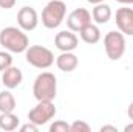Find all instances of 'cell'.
Instances as JSON below:
<instances>
[{
    "instance_id": "1",
    "label": "cell",
    "mask_w": 133,
    "mask_h": 132,
    "mask_svg": "<svg viewBox=\"0 0 133 132\" xmlns=\"http://www.w3.org/2000/svg\"><path fill=\"white\" fill-rule=\"evenodd\" d=\"M0 45L11 53H25L30 47V39L22 28L6 27L0 31Z\"/></svg>"
},
{
    "instance_id": "2",
    "label": "cell",
    "mask_w": 133,
    "mask_h": 132,
    "mask_svg": "<svg viewBox=\"0 0 133 132\" xmlns=\"http://www.w3.org/2000/svg\"><path fill=\"white\" fill-rule=\"evenodd\" d=\"M33 95L37 101H53L57 95V81L56 76L50 71L37 75L34 79Z\"/></svg>"
},
{
    "instance_id": "3",
    "label": "cell",
    "mask_w": 133,
    "mask_h": 132,
    "mask_svg": "<svg viewBox=\"0 0 133 132\" xmlns=\"http://www.w3.org/2000/svg\"><path fill=\"white\" fill-rule=\"evenodd\" d=\"M66 14V5L64 0H51L46 3V6L42 11V23L45 28L48 30H54L57 28Z\"/></svg>"
},
{
    "instance_id": "4",
    "label": "cell",
    "mask_w": 133,
    "mask_h": 132,
    "mask_svg": "<svg viewBox=\"0 0 133 132\" xmlns=\"http://www.w3.org/2000/svg\"><path fill=\"white\" fill-rule=\"evenodd\" d=\"M26 62L36 68H50L54 64V55L50 48L42 45H31L25 51Z\"/></svg>"
},
{
    "instance_id": "5",
    "label": "cell",
    "mask_w": 133,
    "mask_h": 132,
    "mask_svg": "<svg viewBox=\"0 0 133 132\" xmlns=\"http://www.w3.org/2000/svg\"><path fill=\"white\" fill-rule=\"evenodd\" d=\"M104 48L108 59H121L125 53V36L121 31H108L104 37Z\"/></svg>"
},
{
    "instance_id": "6",
    "label": "cell",
    "mask_w": 133,
    "mask_h": 132,
    "mask_svg": "<svg viewBox=\"0 0 133 132\" xmlns=\"http://www.w3.org/2000/svg\"><path fill=\"white\" fill-rule=\"evenodd\" d=\"M56 112L57 110L53 101H39L37 106L28 112V120L37 126H43L54 118Z\"/></svg>"
},
{
    "instance_id": "7",
    "label": "cell",
    "mask_w": 133,
    "mask_h": 132,
    "mask_svg": "<svg viewBox=\"0 0 133 132\" xmlns=\"http://www.w3.org/2000/svg\"><path fill=\"white\" fill-rule=\"evenodd\" d=\"M88 23H91V13L85 8H76L66 17V27L74 33H79Z\"/></svg>"
},
{
    "instance_id": "8",
    "label": "cell",
    "mask_w": 133,
    "mask_h": 132,
    "mask_svg": "<svg viewBox=\"0 0 133 132\" xmlns=\"http://www.w3.org/2000/svg\"><path fill=\"white\" fill-rule=\"evenodd\" d=\"M17 23L19 28H22L23 31H33L39 25V16L37 11L31 6H23L19 9L17 13Z\"/></svg>"
},
{
    "instance_id": "9",
    "label": "cell",
    "mask_w": 133,
    "mask_h": 132,
    "mask_svg": "<svg viewBox=\"0 0 133 132\" xmlns=\"http://www.w3.org/2000/svg\"><path fill=\"white\" fill-rule=\"evenodd\" d=\"M116 25L124 36H133V8L124 6L116 11Z\"/></svg>"
},
{
    "instance_id": "10",
    "label": "cell",
    "mask_w": 133,
    "mask_h": 132,
    "mask_svg": "<svg viewBox=\"0 0 133 132\" xmlns=\"http://www.w3.org/2000/svg\"><path fill=\"white\" fill-rule=\"evenodd\" d=\"M77 44H79L77 36L71 30H68V31L66 30L65 31H59V33L56 34V37H54V45L61 51H73V50L77 48Z\"/></svg>"
},
{
    "instance_id": "11",
    "label": "cell",
    "mask_w": 133,
    "mask_h": 132,
    "mask_svg": "<svg viewBox=\"0 0 133 132\" xmlns=\"http://www.w3.org/2000/svg\"><path fill=\"white\" fill-rule=\"evenodd\" d=\"M23 79V75H22V70L17 68V67H8L6 70H3V76H2V81L5 84V87H8L9 90L11 89H16L20 86Z\"/></svg>"
},
{
    "instance_id": "12",
    "label": "cell",
    "mask_w": 133,
    "mask_h": 132,
    "mask_svg": "<svg viewBox=\"0 0 133 132\" xmlns=\"http://www.w3.org/2000/svg\"><path fill=\"white\" fill-rule=\"evenodd\" d=\"M77 64H79V59L73 51H62V55L56 58V65L59 67V70L66 71V73L76 70Z\"/></svg>"
},
{
    "instance_id": "13",
    "label": "cell",
    "mask_w": 133,
    "mask_h": 132,
    "mask_svg": "<svg viewBox=\"0 0 133 132\" xmlns=\"http://www.w3.org/2000/svg\"><path fill=\"white\" fill-rule=\"evenodd\" d=\"M91 17H93V20L96 23L104 25V23H107L111 19V8L107 3H104V2L98 3V5H95V8L91 11Z\"/></svg>"
},
{
    "instance_id": "14",
    "label": "cell",
    "mask_w": 133,
    "mask_h": 132,
    "mask_svg": "<svg viewBox=\"0 0 133 132\" xmlns=\"http://www.w3.org/2000/svg\"><path fill=\"white\" fill-rule=\"evenodd\" d=\"M79 33H81V37H82V40L85 44H90L91 45V44H98L101 40V30L96 25H93V23H88Z\"/></svg>"
},
{
    "instance_id": "15",
    "label": "cell",
    "mask_w": 133,
    "mask_h": 132,
    "mask_svg": "<svg viewBox=\"0 0 133 132\" xmlns=\"http://www.w3.org/2000/svg\"><path fill=\"white\" fill-rule=\"evenodd\" d=\"M20 120L17 115H14L12 112H3L0 113V129L2 131H16L17 126H19Z\"/></svg>"
},
{
    "instance_id": "16",
    "label": "cell",
    "mask_w": 133,
    "mask_h": 132,
    "mask_svg": "<svg viewBox=\"0 0 133 132\" xmlns=\"http://www.w3.org/2000/svg\"><path fill=\"white\" fill-rule=\"evenodd\" d=\"M16 109V98L9 90L0 92V113L3 112H14Z\"/></svg>"
},
{
    "instance_id": "17",
    "label": "cell",
    "mask_w": 133,
    "mask_h": 132,
    "mask_svg": "<svg viewBox=\"0 0 133 132\" xmlns=\"http://www.w3.org/2000/svg\"><path fill=\"white\" fill-rule=\"evenodd\" d=\"M90 129H91L90 124L82 120H77L70 124V132H90Z\"/></svg>"
},
{
    "instance_id": "18",
    "label": "cell",
    "mask_w": 133,
    "mask_h": 132,
    "mask_svg": "<svg viewBox=\"0 0 133 132\" xmlns=\"http://www.w3.org/2000/svg\"><path fill=\"white\" fill-rule=\"evenodd\" d=\"M12 65V56L8 51H0V71Z\"/></svg>"
},
{
    "instance_id": "19",
    "label": "cell",
    "mask_w": 133,
    "mask_h": 132,
    "mask_svg": "<svg viewBox=\"0 0 133 132\" xmlns=\"http://www.w3.org/2000/svg\"><path fill=\"white\" fill-rule=\"evenodd\" d=\"M50 132H70V124L66 121L57 120L50 126Z\"/></svg>"
},
{
    "instance_id": "20",
    "label": "cell",
    "mask_w": 133,
    "mask_h": 132,
    "mask_svg": "<svg viewBox=\"0 0 133 132\" xmlns=\"http://www.w3.org/2000/svg\"><path fill=\"white\" fill-rule=\"evenodd\" d=\"M37 129H39V126H37V124H34V123H31V121H30V123H26V124H23V126H22V128H20V131L22 132H36L37 131Z\"/></svg>"
},
{
    "instance_id": "21",
    "label": "cell",
    "mask_w": 133,
    "mask_h": 132,
    "mask_svg": "<svg viewBox=\"0 0 133 132\" xmlns=\"http://www.w3.org/2000/svg\"><path fill=\"white\" fill-rule=\"evenodd\" d=\"M16 2H17V0H0V8H3V9H11V8H14Z\"/></svg>"
},
{
    "instance_id": "22",
    "label": "cell",
    "mask_w": 133,
    "mask_h": 132,
    "mask_svg": "<svg viewBox=\"0 0 133 132\" xmlns=\"http://www.w3.org/2000/svg\"><path fill=\"white\" fill-rule=\"evenodd\" d=\"M99 131H101V132H105V131H111V132H118V128H116V126H108V124H107V126H102V128H101Z\"/></svg>"
},
{
    "instance_id": "23",
    "label": "cell",
    "mask_w": 133,
    "mask_h": 132,
    "mask_svg": "<svg viewBox=\"0 0 133 132\" xmlns=\"http://www.w3.org/2000/svg\"><path fill=\"white\" fill-rule=\"evenodd\" d=\"M127 115H129V118L133 120V103L129 104V109H127Z\"/></svg>"
},
{
    "instance_id": "24",
    "label": "cell",
    "mask_w": 133,
    "mask_h": 132,
    "mask_svg": "<svg viewBox=\"0 0 133 132\" xmlns=\"http://www.w3.org/2000/svg\"><path fill=\"white\" fill-rule=\"evenodd\" d=\"M115 2H118V3H121V5H133V0H115Z\"/></svg>"
},
{
    "instance_id": "25",
    "label": "cell",
    "mask_w": 133,
    "mask_h": 132,
    "mask_svg": "<svg viewBox=\"0 0 133 132\" xmlns=\"http://www.w3.org/2000/svg\"><path fill=\"white\" fill-rule=\"evenodd\" d=\"M124 132H133V123H130V124H127V126L124 128Z\"/></svg>"
},
{
    "instance_id": "26",
    "label": "cell",
    "mask_w": 133,
    "mask_h": 132,
    "mask_svg": "<svg viewBox=\"0 0 133 132\" xmlns=\"http://www.w3.org/2000/svg\"><path fill=\"white\" fill-rule=\"evenodd\" d=\"M88 3H91V5H98V3H102L104 0H87Z\"/></svg>"
}]
</instances>
